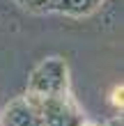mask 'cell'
Listing matches in <instances>:
<instances>
[{
    "mask_svg": "<svg viewBox=\"0 0 124 126\" xmlns=\"http://www.w3.org/2000/svg\"><path fill=\"white\" fill-rule=\"evenodd\" d=\"M115 103H122V90H115Z\"/></svg>",
    "mask_w": 124,
    "mask_h": 126,
    "instance_id": "cell-1",
    "label": "cell"
}]
</instances>
